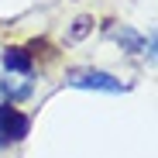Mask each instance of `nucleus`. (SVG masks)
<instances>
[{"mask_svg": "<svg viewBox=\"0 0 158 158\" xmlns=\"http://www.w3.org/2000/svg\"><path fill=\"white\" fill-rule=\"evenodd\" d=\"M4 65H7V72H31V52L10 45L4 52Z\"/></svg>", "mask_w": 158, "mask_h": 158, "instance_id": "obj_3", "label": "nucleus"}, {"mask_svg": "<svg viewBox=\"0 0 158 158\" xmlns=\"http://www.w3.org/2000/svg\"><path fill=\"white\" fill-rule=\"evenodd\" d=\"M117 41H120V45H127L131 52H141V48H144V41H141L134 31H131V28H120V31H117Z\"/></svg>", "mask_w": 158, "mask_h": 158, "instance_id": "obj_4", "label": "nucleus"}, {"mask_svg": "<svg viewBox=\"0 0 158 158\" xmlns=\"http://www.w3.org/2000/svg\"><path fill=\"white\" fill-rule=\"evenodd\" d=\"M89 24H93L89 17H79V21H76V28H72V35H76V38H83V35L89 31Z\"/></svg>", "mask_w": 158, "mask_h": 158, "instance_id": "obj_5", "label": "nucleus"}, {"mask_svg": "<svg viewBox=\"0 0 158 158\" xmlns=\"http://www.w3.org/2000/svg\"><path fill=\"white\" fill-rule=\"evenodd\" d=\"M28 131H31V120L24 117L21 110H14V107H0V144L21 141Z\"/></svg>", "mask_w": 158, "mask_h": 158, "instance_id": "obj_2", "label": "nucleus"}, {"mask_svg": "<svg viewBox=\"0 0 158 158\" xmlns=\"http://www.w3.org/2000/svg\"><path fill=\"white\" fill-rule=\"evenodd\" d=\"M69 86H76V89H100V93H124L127 89L120 79H114L110 72H96V69L72 72L69 76Z\"/></svg>", "mask_w": 158, "mask_h": 158, "instance_id": "obj_1", "label": "nucleus"}]
</instances>
